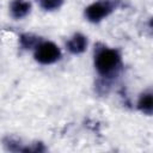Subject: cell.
I'll return each instance as SVG.
<instances>
[{"mask_svg":"<svg viewBox=\"0 0 153 153\" xmlns=\"http://www.w3.org/2000/svg\"><path fill=\"white\" fill-rule=\"evenodd\" d=\"M93 66L99 76L111 79L116 76L122 68V55L118 49L100 45L94 50Z\"/></svg>","mask_w":153,"mask_h":153,"instance_id":"obj_1","label":"cell"},{"mask_svg":"<svg viewBox=\"0 0 153 153\" xmlns=\"http://www.w3.org/2000/svg\"><path fill=\"white\" fill-rule=\"evenodd\" d=\"M118 6V0H97L84 10V17L90 23H100L108 18Z\"/></svg>","mask_w":153,"mask_h":153,"instance_id":"obj_2","label":"cell"},{"mask_svg":"<svg viewBox=\"0 0 153 153\" xmlns=\"http://www.w3.org/2000/svg\"><path fill=\"white\" fill-rule=\"evenodd\" d=\"M62 57V51L60 47L51 41H39L33 48V59L39 65H53L56 63Z\"/></svg>","mask_w":153,"mask_h":153,"instance_id":"obj_3","label":"cell"},{"mask_svg":"<svg viewBox=\"0 0 153 153\" xmlns=\"http://www.w3.org/2000/svg\"><path fill=\"white\" fill-rule=\"evenodd\" d=\"M87 47H88V39L81 32H76L73 36H71L66 43V48L72 55H80L85 53Z\"/></svg>","mask_w":153,"mask_h":153,"instance_id":"obj_4","label":"cell"},{"mask_svg":"<svg viewBox=\"0 0 153 153\" xmlns=\"http://www.w3.org/2000/svg\"><path fill=\"white\" fill-rule=\"evenodd\" d=\"M10 16L14 20H22L31 12V2L29 0H11L8 6Z\"/></svg>","mask_w":153,"mask_h":153,"instance_id":"obj_5","label":"cell"},{"mask_svg":"<svg viewBox=\"0 0 153 153\" xmlns=\"http://www.w3.org/2000/svg\"><path fill=\"white\" fill-rule=\"evenodd\" d=\"M136 108L143 115H147V116L152 115V112H153V93L151 90L143 91L139 96L137 102H136Z\"/></svg>","mask_w":153,"mask_h":153,"instance_id":"obj_6","label":"cell"},{"mask_svg":"<svg viewBox=\"0 0 153 153\" xmlns=\"http://www.w3.org/2000/svg\"><path fill=\"white\" fill-rule=\"evenodd\" d=\"M39 41V37L32 33H22L19 36V45L24 50H33V48L38 44Z\"/></svg>","mask_w":153,"mask_h":153,"instance_id":"obj_7","label":"cell"},{"mask_svg":"<svg viewBox=\"0 0 153 153\" xmlns=\"http://www.w3.org/2000/svg\"><path fill=\"white\" fill-rule=\"evenodd\" d=\"M2 145L7 151H11V152H23V148L25 146V143H22L19 139L10 135L2 140Z\"/></svg>","mask_w":153,"mask_h":153,"instance_id":"obj_8","label":"cell"},{"mask_svg":"<svg viewBox=\"0 0 153 153\" xmlns=\"http://www.w3.org/2000/svg\"><path fill=\"white\" fill-rule=\"evenodd\" d=\"M37 2L43 11L53 12V11L59 10L63 5L65 0H37Z\"/></svg>","mask_w":153,"mask_h":153,"instance_id":"obj_9","label":"cell"}]
</instances>
